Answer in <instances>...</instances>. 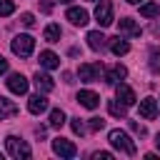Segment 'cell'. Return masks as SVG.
I'll return each mask as SVG.
<instances>
[{
	"mask_svg": "<svg viewBox=\"0 0 160 160\" xmlns=\"http://www.w3.org/2000/svg\"><path fill=\"white\" fill-rule=\"evenodd\" d=\"M12 10H15L12 0H0V15H12Z\"/></svg>",
	"mask_w": 160,
	"mask_h": 160,
	"instance_id": "obj_27",
	"label": "cell"
},
{
	"mask_svg": "<svg viewBox=\"0 0 160 160\" xmlns=\"http://www.w3.org/2000/svg\"><path fill=\"white\" fill-rule=\"evenodd\" d=\"M60 2H70V0H60Z\"/></svg>",
	"mask_w": 160,
	"mask_h": 160,
	"instance_id": "obj_35",
	"label": "cell"
},
{
	"mask_svg": "<svg viewBox=\"0 0 160 160\" xmlns=\"http://www.w3.org/2000/svg\"><path fill=\"white\" fill-rule=\"evenodd\" d=\"M8 88H10V92H15V95H25V92H28V80H25V75L12 72V75L8 78Z\"/></svg>",
	"mask_w": 160,
	"mask_h": 160,
	"instance_id": "obj_7",
	"label": "cell"
},
{
	"mask_svg": "<svg viewBox=\"0 0 160 160\" xmlns=\"http://www.w3.org/2000/svg\"><path fill=\"white\" fill-rule=\"evenodd\" d=\"M10 48H12V52L20 55V58H30V55H32V48H35V40H32V35H18V38L10 42Z\"/></svg>",
	"mask_w": 160,
	"mask_h": 160,
	"instance_id": "obj_2",
	"label": "cell"
},
{
	"mask_svg": "<svg viewBox=\"0 0 160 160\" xmlns=\"http://www.w3.org/2000/svg\"><path fill=\"white\" fill-rule=\"evenodd\" d=\"M40 8H42V12H50V10H52V2H50V0H42Z\"/></svg>",
	"mask_w": 160,
	"mask_h": 160,
	"instance_id": "obj_31",
	"label": "cell"
},
{
	"mask_svg": "<svg viewBox=\"0 0 160 160\" xmlns=\"http://www.w3.org/2000/svg\"><path fill=\"white\" fill-rule=\"evenodd\" d=\"M40 65L48 68V70H55V68H60V58H58L52 50H42V52H40Z\"/></svg>",
	"mask_w": 160,
	"mask_h": 160,
	"instance_id": "obj_15",
	"label": "cell"
},
{
	"mask_svg": "<svg viewBox=\"0 0 160 160\" xmlns=\"http://www.w3.org/2000/svg\"><path fill=\"white\" fill-rule=\"evenodd\" d=\"M125 75H128V70H125L120 62H115V65H110V68L105 70V82H108V85H115V82L122 80Z\"/></svg>",
	"mask_w": 160,
	"mask_h": 160,
	"instance_id": "obj_11",
	"label": "cell"
},
{
	"mask_svg": "<svg viewBox=\"0 0 160 160\" xmlns=\"http://www.w3.org/2000/svg\"><path fill=\"white\" fill-rule=\"evenodd\" d=\"M78 102H80L82 108H88V110H95V108L100 105V95L92 92V90H80V92H78Z\"/></svg>",
	"mask_w": 160,
	"mask_h": 160,
	"instance_id": "obj_8",
	"label": "cell"
},
{
	"mask_svg": "<svg viewBox=\"0 0 160 160\" xmlns=\"http://www.w3.org/2000/svg\"><path fill=\"white\" fill-rule=\"evenodd\" d=\"M140 15L142 18H158L160 15V5L158 2H145V5H140Z\"/></svg>",
	"mask_w": 160,
	"mask_h": 160,
	"instance_id": "obj_21",
	"label": "cell"
},
{
	"mask_svg": "<svg viewBox=\"0 0 160 160\" xmlns=\"http://www.w3.org/2000/svg\"><path fill=\"white\" fill-rule=\"evenodd\" d=\"M115 98H118L122 105H128V108L135 102V92H132V88H130V85H125V82H120V85L115 88Z\"/></svg>",
	"mask_w": 160,
	"mask_h": 160,
	"instance_id": "obj_12",
	"label": "cell"
},
{
	"mask_svg": "<svg viewBox=\"0 0 160 160\" xmlns=\"http://www.w3.org/2000/svg\"><path fill=\"white\" fill-rule=\"evenodd\" d=\"M28 110H30L32 115L45 112V110H48V98L40 95V92H38V95H30V98H28Z\"/></svg>",
	"mask_w": 160,
	"mask_h": 160,
	"instance_id": "obj_9",
	"label": "cell"
},
{
	"mask_svg": "<svg viewBox=\"0 0 160 160\" xmlns=\"http://www.w3.org/2000/svg\"><path fill=\"white\" fill-rule=\"evenodd\" d=\"M5 70H8V60L0 55V72H5Z\"/></svg>",
	"mask_w": 160,
	"mask_h": 160,
	"instance_id": "obj_32",
	"label": "cell"
},
{
	"mask_svg": "<svg viewBox=\"0 0 160 160\" xmlns=\"http://www.w3.org/2000/svg\"><path fill=\"white\" fill-rule=\"evenodd\" d=\"M128 2H130V5H135V2H140V0H128Z\"/></svg>",
	"mask_w": 160,
	"mask_h": 160,
	"instance_id": "obj_34",
	"label": "cell"
},
{
	"mask_svg": "<svg viewBox=\"0 0 160 160\" xmlns=\"http://www.w3.org/2000/svg\"><path fill=\"white\" fill-rule=\"evenodd\" d=\"M118 28H120V32L128 35V38H140V25H138L135 20H130V18H122V20L118 22Z\"/></svg>",
	"mask_w": 160,
	"mask_h": 160,
	"instance_id": "obj_14",
	"label": "cell"
},
{
	"mask_svg": "<svg viewBox=\"0 0 160 160\" xmlns=\"http://www.w3.org/2000/svg\"><path fill=\"white\" fill-rule=\"evenodd\" d=\"M150 70L160 72V48H150Z\"/></svg>",
	"mask_w": 160,
	"mask_h": 160,
	"instance_id": "obj_24",
	"label": "cell"
},
{
	"mask_svg": "<svg viewBox=\"0 0 160 160\" xmlns=\"http://www.w3.org/2000/svg\"><path fill=\"white\" fill-rule=\"evenodd\" d=\"M60 35H62V30H60V25H55V22H50V25L45 28V40H48V42H58V40H60Z\"/></svg>",
	"mask_w": 160,
	"mask_h": 160,
	"instance_id": "obj_22",
	"label": "cell"
},
{
	"mask_svg": "<svg viewBox=\"0 0 160 160\" xmlns=\"http://www.w3.org/2000/svg\"><path fill=\"white\" fill-rule=\"evenodd\" d=\"M50 125H52V128H62V125H65V112H62L60 108H55V110L50 112Z\"/></svg>",
	"mask_w": 160,
	"mask_h": 160,
	"instance_id": "obj_23",
	"label": "cell"
},
{
	"mask_svg": "<svg viewBox=\"0 0 160 160\" xmlns=\"http://www.w3.org/2000/svg\"><path fill=\"white\" fill-rule=\"evenodd\" d=\"M155 145H158V150H160V135H158V138H155Z\"/></svg>",
	"mask_w": 160,
	"mask_h": 160,
	"instance_id": "obj_33",
	"label": "cell"
},
{
	"mask_svg": "<svg viewBox=\"0 0 160 160\" xmlns=\"http://www.w3.org/2000/svg\"><path fill=\"white\" fill-rule=\"evenodd\" d=\"M95 20H98V25L100 28H108V25H112V2L110 0H100V5L95 8Z\"/></svg>",
	"mask_w": 160,
	"mask_h": 160,
	"instance_id": "obj_4",
	"label": "cell"
},
{
	"mask_svg": "<svg viewBox=\"0 0 160 160\" xmlns=\"http://www.w3.org/2000/svg\"><path fill=\"white\" fill-rule=\"evenodd\" d=\"M88 128H90L92 132H98V130H102V128H105V120H102V118H90Z\"/></svg>",
	"mask_w": 160,
	"mask_h": 160,
	"instance_id": "obj_26",
	"label": "cell"
},
{
	"mask_svg": "<svg viewBox=\"0 0 160 160\" xmlns=\"http://www.w3.org/2000/svg\"><path fill=\"white\" fill-rule=\"evenodd\" d=\"M110 50H112L115 55H128V52H130V45H128V40H122V38H112V40H110Z\"/></svg>",
	"mask_w": 160,
	"mask_h": 160,
	"instance_id": "obj_19",
	"label": "cell"
},
{
	"mask_svg": "<svg viewBox=\"0 0 160 160\" xmlns=\"http://www.w3.org/2000/svg\"><path fill=\"white\" fill-rule=\"evenodd\" d=\"M108 140H110V145H112L115 150H120V152H125V155H135V142L130 140V135H128L125 130H110Z\"/></svg>",
	"mask_w": 160,
	"mask_h": 160,
	"instance_id": "obj_1",
	"label": "cell"
},
{
	"mask_svg": "<svg viewBox=\"0 0 160 160\" xmlns=\"http://www.w3.org/2000/svg\"><path fill=\"white\" fill-rule=\"evenodd\" d=\"M20 22H22L25 28H32V25H35V18H32V12H22V15H20Z\"/></svg>",
	"mask_w": 160,
	"mask_h": 160,
	"instance_id": "obj_28",
	"label": "cell"
},
{
	"mask_svg": "<svg viewBox=\"0 0 160 160\" xmlns=\"http://www.w3.org/2000/svg\"><path fill=\"white\" fill-rule=\"evenodd\" d=\"M70 125H72V132H75V135H85V132H88V128H85V122H82L80 118H72Z\"/></svg>",
	"mask_w": 160,
	"mask_h": 160,
	"instance_id": "obj_25",
	"label": "cell"
},
{
	"mask_svg": "<svg viewBox=\"0 0 160 160\" xmlns=\"http://www.w3.org/2000/svg\"><path fill=\"white\" fill-rule=\"evenodd\" d=\"M35 85H38V90H42V92H50L52 88H55V82H52V78L48 75V72H35Z\"/></svg>",
	"mask_w": 160,
	"mask_h": 160,
	"instance_id": "obj_17",
	"label": "cell"
},
{
	"mask_svg": "<svg viewBox=\"0 0 160 160\" xmlns=\"http://www.w3.org/2000/svg\"><path fill=\"white\" fill-rule=\"evenodd\" d=\"M65 18H68L72 25H78V28L88 25V10H82V8H68Z\"/></svg>",
	"mask_w": 160,
	"mask_h": 160,
	"instance_id": "obj_10",
	"label": "cell"
},
{
	"mask_svg": "<svg viewBox=\"0 0 160 160\" xmlns=\"http://www.w3.org/2000/svg\"><path fill=\"white\" fill-rule=\"evenodd\" d=\"M12 115H18V105L8 98H0V120H8Z\"/></svg>",
	"mask_w": 160,
	"mask_h": 160,
	"instance_id": "obj_18",
	"label": "cell"
},
{
	"mask_svg": "<svg viewBox=\"0 0 160 160\" xmlns=\"http://www.w3.org/2000/svg\"><path fill=\"white\" fill-rule=\"evenodd\" d=\"M128 125H130V130H132V132H138V135H145V128H142V125H138L135 120H130Z\"/></svg>",
	"mask_w": 160,
	"mask_h": 160,
	"instance_id": "obj_29",
	"label": "cell"
},
{
	"mask_svg": "<svg viewBox=\"0 0 160 160\" xmlns=\"http://www.w3.org/2000/svg\"><path fill=\"white\" fill-rule=\"evenodd\" d=\"M100 72H102V65H100V62H82V65L78 68V78H80L82 82H95V80H100Z\"/></svg>",
	"mask_w": 160,
	"mask_h": 160,
	"instance_id": "obj_3",
	"label": "cell"
},
{
	"mask_svg": "<svg viewBox=\"0 0 160 160\" xmlns=\"http://www.w3.org/2000/svg\"><path fill=\"white\" fill-rule=\"evenodd\" d=\"M140 115H142L145 120H155V115H158V100H155V98L140 100Z\"/></svg>",
	"mask_w": 160,
	"mask_h": 160,
	"instance_id": "obj_13",
	"label": "cell"
},
{
	"mask_svg": "<svg viewBox=\"0 0 160 160\" xmlns=\"http://www.w3.org/2000/svg\"><path fill=\"white\" fill-rule=\"evenodd\" d=\"M5 145H8V152H10L12 158H30V145H28L25 140L10 135V138L5 140Z\"/></svg>",
	"mask_w": 160,
	"mask_h": 160,
	"instance_id": "obj_5",
	"label": "cell"
},
{
	"mask_svg": "<svg viewBox=\"0 0 160 160\" xmlns=\"http://www.w3.org/2000/svg\"><path fill=\"white\" fill-rule=\"evenodd\" d=\"M92 158H95V160H110V158H112V155H110V152H105V150H102V152H95V155H92Z\"/></svg>",
	"mask_w": 160,
	"mask_h": 160,
	"instance_id": "obj_30",
	"label": "cell"
},
{
	"mask_svg": "<svg viewBox=\"0 0 160 160\" xmlns=\"http://www.w3.org/2000/svg\"><path fill=\"white\" fill-rule=\"evenodd\" d=\"M52 150H55V155H60V158H75V155H78V148H75L70 140H65V138H55V140H52Z\"/></svg>",
	"mask_w": 160,
	"mask_h": 160,
	"instance_id": "obj_6",
	"label": "cell"
},
{
	"mask_svg": "<svg viewBox=\"0 0 160 160\" xmlns=\"http://www.w3.org/2000/svg\"><path fill=\"white\" fill-rule=\"evenodd\" d=\"M108 110H110L112 118H125L128 115V105H122L118 100H108Z\"/></svg>",
	"mask_w": 160,
	"mask_h": 160,
	"instance_id": "obj_20",
	"label": "cell"
},
{
	"mask_svg": "<svg viewBox=\"0 0 160 160\" xmlns=\"http://www.w3.org/2000/svg\"><path fill=\"white\" fill-rule=\"evenodd\" d=\"M105 42H108V38H105L100 30H90V32H88V45H90L92 50H102Z\"/></svg>",
	"mask_w": 160,
	"mask_h": 160,
	"instance_id": "obj_16",
	"label": "cell"
}]
</instances>
